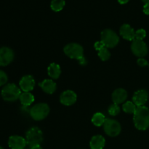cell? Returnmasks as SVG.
I'll list each match as a JSON object with an SVG mask.
<instances>
[{"mask_svg": "<svg viewBox=\"0 0 149 149\" xmlns=\"http://www.w3.org/2000/svg\"><path fill=\"white\" fill-rule=\"evenodd\" d=\"M101 42L107 48H113L118 45L119 38L111 29H105L101 33Z\"/></svg>", "mask_w": 149, "mask_h": 149, "instance_id": "6", "label": "cell"}, {"mask_svg": "<svg viewBox=\"0 0 149 149\" xmlns=\"http://www.w3.org/2000/svg\"><path fill=\"white\" fill-rule=\"evenodd\" d=\"M0 149H4V148H3L2 147H1V146H0Z\"/></svg>", "mask_w": 149, "mask_h": 149, "instance_id": "33", "label": "cell"}, {"mask_svg": "<svg viewBox=\"0 0 149 149\" xmlns=\"http://www.w3.org/2000/svg\"></svg>", "mask_w": 149, "mask_h": 149, "instance_id": "34", "label": "cell"}, {"mask_svg": "<svg viewBox=\"0 0 149 149\" xmlns=\"http://www.w3.org/2000/svg\"><path fill=\"white\" fill-rule=\"evenodd\" d=\"M30 115L36 121L43 120L49 113V107L46 103H38L30 109Z\"/></svg>", "mask_w": 149, "mask_h": 149, "instance_id": "5", "label": "cell"}, {"mask_svg": "<svg viewBox=\"0 0 149 149\" xmlns=\"http://www.w3.org/2000/svg\"><path fill=\"white\" fill-rule=\"evenodd\" d=\"M137 63H138V65H140V66H141V67L146 66V65H149L148 61L143 58H140L138 60V61H137Z\"/></svg>", "mask_w": 149, "mask_h": 149, "instance_id": "27", "label": "cell"}, {"mask_svg": "<svg viewBox=\"0 0 149 149\" xmlns=\"http://www.w3.org/2000/svg\"><path fill=\"white\" fill-rule=\"evenodd\" d=\"M143 13L146 15H149V4H145L143 6Z\"/></svg>", "mask_w": 149, "mask_h": 149, "instance_id": "29", "label": "cell"}, {"mask_svg": "<svg viewBox=\"0 0 149 149\" xmlns=\"http://www.w3.org/2000/svg\"><path fill=\"white\" fill-rule=\"evenodd\" d=\"M39 85L42 90L47 94H53L57 88L56 83L52 79H45L39 83Z\"/></svg>", "mask_w": 149, "mask_h": 149, "instance_id": "16", "label": "cell"}, {"mask_svg": "<svg viewBox=\"0 0 149 149\" xmlns=\"http://www.w3.org/2000/svg\"><path fill=\"white\" fill-rule=\"evenodd\" d=\"M65 4L64 0H52L50 7L53 11L59 12L63 9Z\"/></svg>", "mask_w": 149, "mask_h": 149, "instance_id": "22", "label": "cell"}, {"mask_svg": "<svg viewBox=\"0 0 149 149\" xmlns=\"http://www.w3.org/2000/svg\"><path fill=\"white\" fill-rule=\"evenodd\" d=\"M19 99H20V103H21V104L23 106H25V107H29L34 101V96L31 93L23 92V93H21Z\"/></svg>", "mask_w": 149, "mask_h": 149, "instance_id": "19", "label": "cell"}, {"mask_svg": "<svg viewBox=\"0 0 149 149\" xmlns=\"http://www.w3.org/2000/svg\"><path fill=\"white\" fill-rule=\"evenodd\" d=\"M26 141L27 143V146L30 148L40 145L41 143L43 141L42 131L37 127H33L26 132Z\"/></svg>", "mask_w": 149, "mask_h": 149, "instance_id": "3", "label": "cell"}, {"mask_svg": "<svg viewBox=\"0 0 149 149\" xmlns=\"http://www.w3.org/2000/svg\"><path fill=\"white\" fill-rule=\"evenodd\" d=\"M136 109L137 106L132 101L125 102L123 104V106H122V109H123L124 111L127 113H130V114H132V113L134 114Z\"/></svg>", "mask_w": 149, "mask_h": 149, "instance_id": "21", "label": "cell"}, {"mask_svg": "<svg viewBox=\"0 0 149 149\" xmlns=\"http://www.w3.org/2000/svg\"><path fill=\"white\" fill-rule=\"evenodd\" d=\"M63 50L67 56L71 59L77 60L80 65H85L87 64V60L84 56V49L79 44H68L64 47Z\"/></svg>", "mask_w": 149, "mask_h": 149, "instance_id": "2", "label": "cell"}, {"mask_svg": "<svg viewBox=\"0 0 149 149\" xmlns=\"http://www.w3.org/2000/svg\"><path fill=\"white\" fill-rule=\"evenodd\" d=\"M103 129L106 135L110 137H116L120 134L122 127L118 121L112 119H106L103 125Z\"/></svg>", "mask_w": 149, "mask_h": 149, "instance_id": "7", "label": "cell"}, {"mask_svg": "<svg viewBox=\"0 0 149 149\" xmlns=\"http://www.w3.org/2000/svg\"><path fill=\"white\" fill-rule=\"evenodd\" d=\"M77 99V94L72 90L64 91L60 96V101L64 106H72L76 103Z\"/></svg>", "mask_w": 149, "mask_h": 149, "instance_id": "12", "label": "cell"}, {"mask_svg": "<svg viewBox=\"0 0 149 149\" xmlns=\"http://www.w3.org/2000/svg\"><path fill=\"white\" fill-rule=\"evenodd\" d=\"M146 36V31L144 29H138L135 31V39L143 40Z\"/></svg>", "mask_w": 149, "mask_h": 149, "instance_id": "25", "label": "cell"}, {"mask_svg": "<svg viewBox=\"0 0 149 149\" xmlns=\"http://www.w3.org/2000/svg\"><path fill=\"white\" fill-rule=\"evenodd\" d=\"M8 81V77L4 71L0 70V86L4 85Z\"/></svg>", "mask_w": 149, "mask_h": 149, "instance_id": "26", "label": "cell"}, {"mask_svg": "<svg viewBox=\"0 0 149 149\" xmlns=\"http://www.w3.org/2000/svg\"><path fill=\"white\" fill-rule=\"evenodd\" d=\"M98 56L103 61H106L110 58L111 53L107 47H103L100 50L98 51Z\"/></svg>", "mask_w": 149, "mask_h": 149, "instance_id": "23", "label": "cell"}, {"mask_svg": "<svg viewBox=\"0 0 149 149\" xmlns=\"http://www.w3.org/2000/svg\"><path fill=\"white\" fill-rule=\"evenodd\" d=\"M94 47H95V49L96 50L99 51V50H100L101 49H103V47H105V45H104V44L101 42V41H100V42H95V43Z\"/></svg>", "mask_w": 149, "mask_h": 149, "instance_id": "28", "label": "cell"}, {"mask_svg": "<svg viewBox=\"0 0 149 149\" xmlns=\"http://www.w3.org/2000/svg\"><path fill=\"white\" fill-rule=\"evenodd\" d=\"M8 144L11 149H25L27 146L26 138L19 135H13L10 137Z\"/></svg>", "mask_w": 149, "mask_h": 149, "instance_id": "10", "label": "cell"}, {"mask_svg": "<svg viewBox=\"0 0 149 149\" xmlns=\"http://www.w3.org/2000/svg\"><path fill=\"white\" fill-rule=\"evenodd\" d=\"M145 4H149V0H142Z\"/></svg>", "mask_w": 149, "mask_h": 149, "instance_id": "32", "label": "cell"}, {"mask_svg": "<svg viewBox=\"0 0 149 149\" xmlns=\"http://www.w3.org/2000/svg\"><path fill=\"white\" fill-rule=\"evenodd\" d=\"M106 118L105 116L102 113H95L94 116H93V119H92V122L93 123V125H95L97 127H100L102 125H104L105 122H106Z\"/></svg>", "mask_w": 149, "mask_h": 149, "instance_id": "20", "label": "cell"}, {"mask_svg": "<svg viewBox=\"0 0 149 149\" xmlns=\"http://www.w3.org/2000/svg\"><path fill=\"white\" fill-rule=\"evenodd\" d=\"M131 49L134 55L138 58H143L148 54V47L143 40L135 39L132 41Z\"/></svg>", "mask_w": 149, "mask_h": 149, "instance_id": "8", "label": "cell"}, {"mask_svg": "<svg viewBox=\"0 0 149 149\" xmlns=\"http://www.w3.org/2000/svg\"><path fill=\"white\" fill-rule=\"evenodd\" d=\"M133 116L135 127L139 130H146L149 127V110L145 106L137 107Z\"/></svg>", "mask_w": 149, "mask_h": 149, "instance_id": "1", "label": "cell"}, {"mask_svg": "<svg viewBox=\"0 0 149 149\" xmlns=\"http://www.w3.org/2000/svg\"><path fill=\"white\" fill-rule=\"evenodd\" d=\"M148 99V93L145 90H140L135 92L133 95V103L137 107L143 106L146 103Z\"/></svg>", "mask_w": 149, "mask_h": 149, "instance_id": "13", "label": "cell"}, {"mask_svg": "<svg viewBox=\"0 0 149 149\" xmlns=\"http://www.w3.org/2000/svg\"><path fill=\"white\" fill-rule=\"evenodd\" d=\"M21 95V90L15 84H7L1 90V96L6 101L13 102L19 99Z\"/></svg>", "mask_w": 149, "mask_h": 149, "instance_id": "4", "label": "cell"}, {"mask_svg": "<svg viewBox=\"0 0 149 149\" xmlns=\"http://www.w3.org/2000/svg\"><path fill=\"white\" fill-rule=\"evenodd\" d=\"M120 34L126 40L133 41L135 39V31L129 24H124L121 26Z\"/></svg>", "mask_w": 149, "mask_h": 149, "instance_id": "14", "label": "cell"}, {"mask_svg": "<svg viewBox=\"0 0 149 149\" xmlns=\"http://www.w3.org/2000/svg\"><path fill=\"white\" fill-rule=\"evenodd\" d=\"M130 0H118V1H119V2L122 4H126V3H127Z\"/></svg>", "mask_w": 149, "mask_h": 149, "instance_id": "30", "label": "cell"}, {"mask_svg": "<svg viewBox=\"0 0 149 149\" xmlns=\"http://www.w3.org/2000/svg\"><path fill=\"white\" fill-rule=\"evenodd\" d=\"M14 52L7 47L0 48V66H6L13 62L14 59Z\"/></svg>", "mask_w": 149, "mask_h": 149, "instance_id": "9", "label": "cell"}, {"mask_svg": "<svg viewBox=\"0 0 149 149\" xmlns=\"http://www.w3.org/2000/svg\"><path fill=\"white\" fill-rule=\"evenodd\" d=\"M31 149H43L41 147L40 145H38V146H35L32 147V148H31Z\"/></svg>", "mask_w": 149, "mask_h": 149, "instance_id": "31", "label": "cell"}, {"mask_svg": "<svg viewBox=\"0 0 149 149\" xmlns=\"http://www.w3.org/2000/svg\"><path fill=\"white\" fill-rule=\"evenodd\" d=\"M20 90L23 92L30 93L33 90L35 86V80L33 77L31 75H26L23 77L19 82Z\"/></svg>", "mask_w": 149, "mask_h": 149, "instance_id": "11", "label": "cell"}, {"mask_svg": "<svg viewBox=\"0 0 149 149\" xmlns=\"http://www.w3.org/2000/svg\"><path fill=\"white\" fill-rule=\"evenodd\" d=\"M106 144V140L102 135H95L92 138L90 143L91 149H103Z\"/></svg>", "mask_w": 149, "mask_h": 149, "instance_id": "17", "label": "cell"}, {"mask_svg": "<svg viewBox=\"0 0 149 149\" xmlns=\"http://www.w3.org/2000/svg\"><path fill=\"white\" fill-rule=\"evenodd\" d=\"M119 112H120V107L118 104L113 103V104L111 105L110 107L109 108V113L111 116H116L119 114Z\"/></svg>", "mask_w": 149, "mask_h": 149, "instance_id": "24", "label": "cell"}, {"mask_svg": "<svg viewBox=\"0 0 149 149\" xmlns=\"http://www.w3.org/2000/svg\"><path fill=\"white\" fill-rule=\"evenodd\" d=\"M47 73L48 75L49 76L50 78H52V79H57L59 78V77L61 76V67H60V65H58L57 63H51L50 65L48 66Z\"/></svg>", "mask_w": 149, "mask_h": 149, "instance_id": "18", "label": "cell"}, {"mask_svg": "<svg viewBox=\"0 0 149 149\" xmlns=\"http://www.w3.org/2000/svg\"><path fill=\"white\" fill-rule=\"evenodd\" d=\"M127 98V93L122 88L116 89L112 93V100L115 104L123 103Z\"/></svg>", "mask_w": 149, "mask_h": 149, "instance_id": "15", "label": "cell"}]
</instances>
